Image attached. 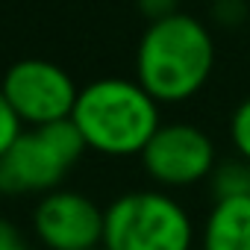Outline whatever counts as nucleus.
Instances as JSON below:
<instances>
[{"mask_svg": "<svg viewBox=\"0 0 250 250\" xmlns=\"http://www.w3.org/2000/svg\"><path fill=\"white\" fill-rule=\"evenodd\" d=\"M203 250H250V194L215 200L200 232Z\"/></svg>", "mask_w": 250, "mask_h": 250, "instance_id": "obj_8", "label": "nucleus"}, {"mask_svg": "<svg viewBox=\"0 0 250 250\" xmlns=\"http://www.w3.org/2000/svg\"><path fill=\"white\" fill-rule=\"evenodd\" d=\"M74 127L88 150L103 156H142L153 133L162 127L159 103L139 80L103 77L80 88Z\"/></svg>", "mask_w": 250, "mask_h": 250, "instance_id": "obj_2", "label": "nucleus"}, {"mask_svg": "<svg viewBox=\"0 0 250 250\" xmlns=\"http://www.w3.org/2000/svg\"><path fill=\"white\" fill-rule=\"evenodd\" d=\"M91 250H103V247H91Z\"/></svg>", "mask_w": 250, "mask_h": 250, "instance_id": "obj_16", "label": "nucleus"}, {"mask_svg": "<svg viewBox=\"0 0 250 250\" xmlns=\"http://www.w3.org/2000/svg\"><path fill=\"white\" fill-rule=\"evenodd\" d=\"M229 142L241 159L250 162V97L241 100L229 118Z\"/></svg>", "mask_w": 250, "mask_h": 250, "instance_id": "obj_10", "label": "nucleus"}, {"mask_svg": "<svg viewBox=\"0 0 250 250\" xmlns=\"http://www.w3.org/2000/svg\"><path fill=\"white\" fill-rule=\"evenodd\" d=\"M194 224L180 200L142 188L106 206L103 250H191Z\"/></svg>", "mask_w": 250, "mask_h": 250, "instance_id": "obj_3", "label": "nucleus"}, {"mask_svg": "<svg viewBox=\"0 0 250 250\" xmlns=\"http://www.w3.org/2000/svg\"><path fill=\"white\" fill-rule=\"evenodd\" d=\"M85 142L74 121H56L47 127H30L18 136L9 153L0 159L3 191H56L68 171L85 153Z\"/></svg>", "mask_w": 250, "mask_h": 250, "instance_id": "obj_4", "label": "nucleus"}, {"mask_svg": "<svg viewBox=\"0 0 250 250\" xmlns=\"http://www.w3.org/2000/svg\"><path fill=\"white\" fill-rule=\"evenodd\" d=\"M21 133H24V124H21V118L15 115V109L9 106L3 88H0V159L9 153V147L18 142Z\"/></svg>", "mask_w": 250, "mask_h": 250, "instance_id": "obj_11", "label": "nucleus"}, {"mask_svg": "<svg viewBox=\"0 0 250 250\" xmlns=\"http://www.w3.org/2000/svg\"><path fill=\"white\" fill-rule=\"evenodd\" d=\"M0 191H3V180H0Z\"/></svg>", "mask_w": 250, "mask_h": 250, "instance_id": "obj_15", "label": "nucleus"}, {"mask_svg": "<svg viewBox=\"0 0 250 250\" xmlns=\"http://www.w3.org/2000/svg\"><path fill=\"white\" fill-rule=\"evenodd\" d=\"M0 250H30V244L21 235V229L12 221H6V218H0Z\"/></svg>", "mask_w": 250, "mask_h": 250, "instance_id": "obj_13", "label": "nucleus"}, {"mask_svg": "<svg viewBox=\"0 0 250 250\" xmlns=\"http://www.w3.org/2000/svg\"><path fill=\"white\" fill-rule=\"evenodd\" d=\"M136 3L147 21H162L174 12H180V0H136Z\"/></svg>", "mask_w": 250, "mask_h": 250, "instance_id": "obj_12", "label": "nucleus"}, {"mask_svg": "<svg viewBox=\"0 0 250 250\" xmlns=\"http://www.w3.org/2000/svg\"><path fill=\"white\" fill-rule=\"evenodd\" d=\"M212 194L215 200H229V197H247L250 194V162L247 159H227L218 162L212 177Z\"/></svg>", "mask_w": 250, "mask_h": 250, "instance_id": "obj_9", "label": "nucleus"}, {"mask_svg": "<svg viewBox=\"0 0 250 250\" xmlns=\"http://www.w3.org/2000/svg\"><path fill=\"white\" fill-rule=\"evenodd\" d=\"M0 88L27 127H47L56 121H68L80 97L71 74L50 59H18L3 74Z\"/></svg>", "mask_w": 250, "mask_h": 250, "instance_id": "obj_5", "label": "nucleus"}, {"mask_svg": "<svg viewBox=\"0 0 250 250\" xmlns=\"http://www.w3.org/2000/svg\"><path fill=\"white\" fill-rule=\"evenodd\" d=\"M142 165L156 186L188 188L212 177L218 165L215 142L197 124H162L142 150Z\"/></svg>", "mask_w": 250, "mask_h": 250, "instance_id": "obj_6", "label": "nucleus"}, {"mask_svg": "<svg viewBox=\"0 0 250 250\" xmlns=\"http://www.w3.org/2000/svg\"><path fill=\"white\" fill-rule=\"evenodd\" d=\"M221 3H241V0H221Z\"/></svg>", "mask_w": 250, "mask_h": 250, "instance_id": "obj_14", "label": "nucleus"}, {"mask_svg": "<svg viewBox=\"0 0 250 250\" xmlns=\"http://www.w3.org/2000/svg\"><path fill=\"white\" fill-rule=\"evenodd\" d=\"M103 221L106 209L71 188H56L44 194L33 212V229L47 250L103 247Z\"/></svg>", "mask_w": 250, "mask_h": 250, "instance_id": "obj_7", "label": "nucleus"}, {"mask_svg": "<svg viewBox=\"0 0 250 250\" xmlns=\"http://www.w3.org/2000/svg\"><path fill=\"white\" fill-rule=\"evenodd\" d=\"M215 71V39L209 27L188 15L174 12L150 21L136 50V80L156 103L191 100Z\"/></svg>", "mask_w": 250, "mask_h": 250, "instance_id": "obj_1", "label": "nucleus"}]
</instances>
